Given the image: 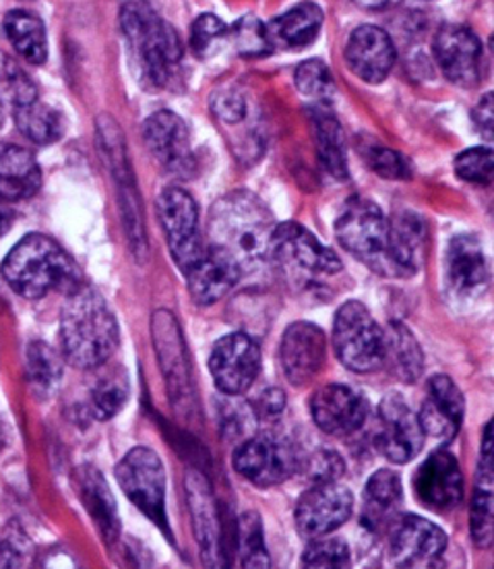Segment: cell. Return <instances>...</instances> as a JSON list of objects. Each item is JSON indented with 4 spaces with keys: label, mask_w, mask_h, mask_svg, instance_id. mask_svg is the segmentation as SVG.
<instances>
[{
    "label": "cell",
    "mask_w": 494,
    "mask_h": 569,
    "mask_svg": "<svg viewBox=\"0 0 494 569\" xmlns=\"http://www.w3.org/2000/svg\"><path fill=\"white\" fill-rule=\"evenodd\" d=\"M120 28L139 81L148 90H179L184 46L177 30L145 0H131L122 7Z\"/></svg>",
    "instance_id": "1"
},
{
    "label": "cell",
    "mask_w": 494,
    "mask_h": 569,
    "mask_svg": "<svg viewBox=\"0 0 494 569\" xmlns=\"http://www.w3.org/2000/svg\"><path fill=\"white\" fill-rule=\"evenodd\" d=\"M275 222L270 210L246 191H236L213 203L210 213L211 247L236 261L240 271H253L271 259Z\"/></svg>",
    "instance_id": "2"
},
{
    "label": "cell",
    "mask_w": 494,
    "mask_h": 569,
    "mask_svg": "<svg viewBox=\"0 0 494 569\" xmlns=\"http://www.w3.org/2000/svg\"><path fill=\"white\" fill-rule=\"evenodd\" d=\"M60 346L77 369H95L114 355L119 323L95 288L79 286L69 295L60 315Z\"/></svg>",
    "instance_id": "3"
},
{
    "label": "cell",
    "mask_w": 494,
    "mask_h": 569,
    "mask_svg": "<svg viewBox=\"0 0 494 569\" xmlns=\"http://www.w3.org/2000/svg\"><path fill=\"white\" fill-rule=\"evenodd\" d=\"M2 276L17 295L30 300L42 299L48 292H64L69 297L83 286L75 261L44 234L19 240L2 263Z\"/></svg>",
    "instance_id": "4"
},
{
    "label": "cell",
    "mask_w": 494,
    "mask_h": 569,
    "mask_svg": "<svg viewBox=\"0 0 494 569\" xmlns=\"http://www.w3.org/2000/svg\"><path fill=\"white\" fill-rule=\"evenodd\" d=\"M335 237L366 268L400 278L390 257V220L375 201L352 197L335 220Z\"/></svg>",
    "instance_id": "5"
},
{
    "label": "cell",
    "mask_w": 494,
    "mask_h": 569,
    "mask_svg": "<svg viewBox=\"0 0 494 569\" xmlns=\"http://www.w3.org/2000/svg\"><path fill=\"white\" fill-rule=\"evenodd\" d=\"M333 348L345 369L354 373H371L383 365V330L359 300L345 302L335 315Z\"/></svg>",
    "instance_id": "6"
},
{
    "label": "cell",
    "mask_w": 494,
    "mask_h": 569,
    "mask_svg": "<svg viewBox=\"0 0 494 569\" xmlns=\"http://www.w3.org/2000/svg\"><path fill=\"white\" fill-rule=\"evenodd\" d=\"M117 480L124 495L170 537L165 516V470L160 456L150 448H133L117 466Z\"/></svg>",
    "instance_id": "7"
},
{
    "label": "cell",
    "mask_w": 494,
    "mask_h": 569,
    "mask_svg": "<svg viewBox=\"0 0 494 569\" xmlns=\"http://www.w3.org/2000/svg\"><path fill=\"white\" fill-rule=\"evenodd\" d=\"M158 218L164 228L174 263L182 273H186L205 253L195 199L184 189L170 187L158 197Z\"/></svg>",
    "instance_id": "8"
},
{
    "label": "cell",
    "mask_w": 494,
    "mask_h": 569,
    "mask_svg": "<svg viewBox=\"0 0 494 569\" xmlns=\"http://www.w3.org/2000/svg\"><path fill=\"white\" fill-rule=\"evenodd\" d=\"M98 136H100V148L104 153L105 162L119 182L120 211H122L127 234L133 251L141 259V256L148 253V239L143 230V211L137 196L135 180L131 174L129 158L124 151V139L120 133L119 124L108 117L98 119Z\"/></svg>",
    "instance_id": "9"
},
{
    "label": "cell",
    "mask_w": 494,
    "mask_h": 569,
    "mask_svg": "<svg viewBox=\"0 0 494 569\" xmlns=\"http://www.w3.org/2000/svg\"><path fill=\"white\" fill-rule=\"evenodd\" d=\"M234 468L256 487H273L296 472L299 456L285 437L259 433L236 448Z\"/></svg>",
    "instance_id": "10"
},
{
    "label": "cell",
    "mask_w": 494,
    "mask_h": 569,
    "mask_svg": "<svg viewBox=\"0 0 494 569\" xmlns=\"http://www.w3.org/2000/svg\"><path fill=\"white\" fill-rule=\"evenodd\" d=\"M354 510V497L344 485L316 482L313 489L300 497L294 520L300 535L306 539L327 537L335 528L345 525Z\"/></svg>",
    "instance_id": "11"
},
{
    "label": "cell",
    "mask_w": 494,
    "mask_h": 569,
    "mask_svg": "<svg viewBox=\"0 0 494 569\" xmlns=\"http://www.w3.org/2000/svg\"><path fill=\"white\" fill-rule=\"evenodd\" d=\"M375 443L376 450L393 465H405L422 450L424 431L419 415H414L402 396L390 393L379 406Z\"/></svg>",
    "instance_id": "12"
},
{
    "label": "cell",
    "mask_w": 494,
    "mask_h": 569,
    "mask_svg": "<svg viewBox=\"0 0 494 569\" xmlns=\"http://www.w3.org/2000/svg\"><path fill=\"white\" fill-rule=\"evenodd\" d=\"M210 371L218 390L225 396H240L255 383L261 350L246 333L224 336L211 350Z\"/></svg>",
    "instance_id": "13"
},
{
    "label": "cell",
    "mask_w": 494,
    "mask_h": 569,
    "mask_svg": "<svg viewBox=\"0 0 494 569\" xmlns=\"http://www.w3.org/2000/svg\"><path fill=\"white\" fill-rule=\"evenodd\" d=\"M445 551V532L420 516L402 513L391 528V561L397 568H431Z\"/></svg>",
    "instance_id": "14"
},
{
    "label": "cell",
    "mask_w": 494,
    "mask_h": 569,
    "mask_svg": "<svg viewBox=\"0 0 494 569\" xmlns=\"http://www.w3.org/2000/svg\"><path fill=\"white\" fill-rule=\"evenodd\" d=\"M143 139L151 156L165 172L189 179L195 172V158L191 151V137L186 124L170 110L151 114L143 124Z\"/></svg>",
    "instance_id": "15"
},
{
    "label": "cell",
    "mask_w": 494,
    "mask_h": 569,
    "mask_svg": "<svg viewBox=\"0 0 494 569\" xmlns=\"http://www.w3.org/2000/svg\"><path fill=\"white\" fill-rule=\"evenodd\" d=\"M435 59L443 76L462 88H474L482 79L484 48L478 36L465 26H443L435 38Z\"/></svg>",
    "instance_id": "16"
},
{
    "label": "cell",
    "mask_w": 494,
    "mask_h": 569,
    "mask_svg": "<svg viewBox=\"0 0 494 569\" xmlns=\"http://www.w3.org/2000/svg\"><path fill=\"white\" fill-rule=\"evenodd\" d=\"M271 259L309 273L333 276L342 271L340 257L296 222L275 226L271 237Z\"/></svg>",
    "instance_id": "17"
},
{
    "label": "cell",
    "mask_w": 494,
    "mask_h": 569,
    "mask_svg": "<svg viewBox=\"0 0 494 569\" xmlns=\"http://www.w3.org/2000/svg\"><path fill=\"white\" fill-rule=\"evenodd\" d=\"M327 357V340L323 330L309 323L299 321L285 330L282 345H280V359L284 369L285 379L292 386H306L321 373Z\"/></svg>",
    "instance_id": "18"
},
{
    "label": "cell",
    "mask_w": 494,
    "mask_h": 569,
    "mask_svg": "<svg viewBox=\"0 0 494 569\" xmlns=\"http://www.w3.org/2000/svg\"><path fill=\"white\" fill-rule=\"evenodd\" d=\"M414 491L426 510H455L464 497V475L450 451H435L414 477Z\"/></svg>",
    "instance_id": "19"
},
{
    "label": "cell",
    "mask_w": 494,
    "mask_h": 569,
    "mask_svg": "<svg viewBox=\"0 0 494 569\" xmlns=\"http://www.w3.org/2000/svg\"><path fill=\"white\" fill-rule=\"evenodd\" d=\"M153 340L162 362V371L168 379V390L172 402L179 408H186L193 402V381L191 367L186 359L184 342L180 336L179 323L168 311H158L153 317Z\"/></svg>",
    "instance_id": "20"
},
{
    "label": "cell",
    "mask_w": 494,
    "mask_h": 569,
    "mask_svg": "<svg viewBox=\"0 0 494 569\" xmlns=\"http://www.w3.org/2000/svg\"><path fill=\"white\" fill-rule=\"evenodd\" d=\"M311 415L316 427L330 435H350L359 431L369 415V405L359 391L331 383L315 391Z\"/></svg>",
    "instance_id": "21"
},
{
    "label": "cell",
    "mask_w": 494,
    "mask_h": 569,
    "mask_svg": "<svg viewBox=\"0 0 494 569\" xmlns=\"http://www.w3.org/2000/svg\"><path fill=\"white\" fill-rule=\"evenodd\" d=\"M345 60L354 76L366 83L385 81L395 64V46L390 33L376 26L352 31L345 46Z\"/></svg>",
    "instance_id": "22"
},
{
    "label": "cell",
    "mask_w": 494,
    "mask_h": 569,
    "mask_svg": "<svg viewBox=\"0 0 494 569\" xmlns=\"http://www.w3.org/2000/svg\"><path fill=\"white\" fill-rule=\"evenodd\" d=\"M464 415V393L447 375H435L429 383V398L419 415L424 435L451 441L462 429Z\"/></svg>",
    "instance_id": "23"
},
{
    "label": "cell",
    "mask_w": 494,
    "mask_h": 569,
    "mask_svg": "<svg viewBox=\"0 0 494 569\" xmlns=\"http://www.w3.org/2000/svg\"><path fill=\"white\" fill-rule=\"evenodd\" d=\"M447 282L457 297L478 295L488 286V266L482 244L472 234L453 237L445 256Z\"/></svg>",
    "instance_id": "24"
},
{
    "label": "cell",
    "mask_w": 494,
    "mask_h": 569,
    "mask_svg": "<svg viewBox=\"0 0 494 569\" xmlns=\"http://www.w3.org/2000/svg\"><path fill=\"white\" fill-rule=\"evenodd\" d=\"M184 276L189 278V290L195 302L213 305L239 284L242 271L232 257L210 244L205 247L203 257Z\"/></svg>",
    "instance_id": "25"
},
{
    "label": "cell",
    "mask_w": 494,
    "mask_h": 569,
    "mask_svg": "<svg viewBox=\"0 0 494 569\" xmlns=\"http://www.w3.org/2000/svg\"><path fill=\"white\" fill-rule=\"evenodd\" d=\"M402 503L404 491L400 477L393 470H379L364 489L362 525L375 535L387 532L402 516Z\"/></svg>",
    "instance_id": "26"
},
{
    "label": "cell",
    "mask_w": 494,
    "mask_h": 569,
    "mask_svg": "<svg viewBox=\"0 0 494 569\" xmlns=\"http://www.w3.org/2000/svg\"><path fill=\"white\" fill-rule=\"evenodd\" d=\"M429 240V226L414 211H400L390 220V257L400 278L420 270Z\"/></svg>",
    "instance_id": "27"
},
{
    "label": "cell",
    "mask_w": 494,
    "mask_h": 569,
    "mask_svg": "<svg viewBox=\"0 0 494 569\" xmlns=\"http://www.w3.org/2000/svg\"><path fill=\"white\" fill-rule=\"evenodd\" d=\"M42 172L33 153L13 143H0V199L19 201L38 193Z\"/></svg>",
    "instance_id": "28"
},
{
    "label": "cell",
    "mask_w": 494,
    "mask_h": 569,
    "mask_svg": "<svg viewBox=\"0 0 494 569\" xmlns=\"http://www.w3.org/2000/svg\"><path fill=\"white\" fill-rule=\"evenodd\" d=\"M189 489V503L193 511V525H195L196 540L201 542L203 559L208 566L220 563V528H218V513L213 506L210 482L201 472H189L186 479Z\"/></svg>",
    "instance_id": "29"
},
{
    "label": "cell",
    "mask_w": 494,
    "mask_h": 569,
    "mask_svg": "<svg viewBox=\"0 0 494 569\" xmlns=\"http://www.w3.org/2000/svg\"><path fill=\"white\" fill-rule=\"evenodd\" d=\"M321 26H323V11L313 2H302L284 16L273 19L265 28L270 36L271 48L300 50L315 42Z\"/></svg>",
    "instance_id": "30"
},
{
    "label": "cell",
    "mask_w": 494,
    "mask_h": 569,
    "mask_svg": "<svg viewBox=\"0 0 494 569\" xmlns=\"http://www.w3.org/2000/svg\"><path fill=\"white\" fill-rule=\"evenodd\" d=\"M383 365L404 383H412L422 375V350L404 323H391L390 330L383 331Z\"/></svg>",
    "instance_id": "31"
},
{
    "label": "cell",
    "mask_w": 494,
    "mask_h": 569,
    "mask_svg": "<svg viewBox=\"0 0 494 569\" xmlns=\"http://www.w3.org/2000/svg\"><path fill=\"white\" fill-rule=\"evenodd\" d=\"M81 501L90 511L91 518L95 520L98 528L102 530L108 542L119 539V516H117V503L110 493V487L105 485L104 477L95 468H83L81 470Z\"/></svg>",
    "instance_id": "32"
},
{
    "label": "cell",
    "mask_w": 494,
    "mask_h": 569,
    "mask_svg": "<svg viewBox=\"0 0 494 569\" xmlns=\"http://www.w3.org/2000/svg\"><path fill=\"white\" fill-rule=\"evenodd\" d=\"M7 40L31 64H42L48 57L46 28L40 17L28 11H11L2 21Z\"/></svg>",
    "instance_id": "33"
},
{
    "label": "cell",
    "mask_w": 494,
    "mask_h": 569,
    "mask_svg": "<svg viewBox=\"0 0 494 569\" xmlns=\"http://www.w3.org/2000/svg\"><path fill=\"white\" fill-rule=\"evenodd\" d=\"M313 129H315L316 148L321 164L333 179H347V156H345V137L342 124L337 119L316 108L313 112Z\"/></svg>",
    "instance_id": "34"
},
{
    "label": "cell",
    "mask_w": 494,
    "mask_h": 569,
    "mask_svg": "<svg viewBox=\"0 0 494 569\" xmlns=\"http://www.w3.org/2000/svg\"><path fill=\"white\" fill-rule=\"evenodd\" d=\"M17 129L38 146H50L64 133V119L52 106L33 100L30 104L17 106Z\"/></svg>",
    "instance_id": "35"
},
{
    "label": "cell",
    "mask_w": 494,
    "mask_h": 569,
    "mask_svg": "<svg viewBox=\"0 0 494 569\" xmlns=\"http://www.w3.org/2000/svg\"><path fill=\"white\" fill-rule=\"evenodd\" d=\"M470 528H472V539L478 547L482 549L493 547V468H486V466L478 468V485H476V495L472 499Z\"/></svg>",
    "instance_id": "36"
},
{
    "label": "cell",
    "mask_w": 494,
    "mask_h": 569,
    "mask_svg": "<svg viewBox=\"0 0 494 569\" xmlns=\"http://www.w3.org/2000/svg\"><path fill=\"white\" fill-rule=\"evenodd\" d=\"M240 561L244 568H270V555L265 549L263 526L255 511H244L239 522Z\"/></svg>",
    "instance_id": "37"
},
{
    "label": "cell",
    "mask_w": 494,
    "mask_h": 569,
    "mask_svg": "<svg viewBox=\"0 0 494 569\" xmlns=\"http://www.w3.org/2000/svg\"><path fill=\"white\" fill-rule=\"evenodd\" d=\"M38 100L31 77L9 54L0 52V102L23 106Z\"/></svg>",
    "instance_id": "38"
},
{
    "label": "cell",
    "mask_w": 494,
    "mask_h": 569,
    "mask_svg": "<svg viewBox=\"0 0 494 569\" xmlns=\"http://www.w3.org/2000/svg\"><path fill=\"white\" fill-rule=\"evenodd\" d=\"M62 377V360L59 355L44 345L33 342L28 348V379L36 390H52L59 386Z\"/></svg>",
    "instance_id": "39"
},
{
    "label": "cell",
    "mask_w": 494,
    "mask_h": 569,
    "mask_svg": "<svg viewBox=\"0 0 494 569\" xmlns=\"http://www.w3.org/2000/svg\"><path fill=\"white\" fill-rule=\"evenodd\" d=\"M294 81H296V88L302 96L321 102V104L331 102V98L335 93L330 69L321 60H304L294 73Z\"/></svg>",
    "instance_id": "40"
},
{
    "label": "cell",
    "mask_w": 494,
    "mask_h": 569,
    "mask_svg": "<svg viewBox=\"0 0 494 569\" xmlns=\"http://www.w3.org/2000/svg\"><path fill=\"white\" fill-rule=\"evenodd\" d=\"M228 36H232L239 54L246 59L270 54L271 42L268 28L255 17H242L232 26V30H228Z\"/></svg>",
    "instance_id": "41"
},
{
    "label": "cell",
    "mask_w": 494,
    "mask_h": 569,
    "mask_svg": "<svg viewBox=\"0 0 494 569\" xmlns=\"http://www.w3.org/2000/svg\"><path fill=\"white\" fill-rule=\"evenodd\" d=\"M129 398V386L127 379L122 377H105L102 379L95 390L91 393V412L93 417L100 420L112 419L119 415L122 406Z\"/></svg>",
    "instance_id": "42"
},
{
    "label": "cell",
    "mask_w": 494,
    "mask_h": 569,
    "mask_svg": "<svg viewBox=\"0 0 494 569\" xmlns=\"http://www.w3.org/2000/svg\"><path fill=\"white\" fill-rule=\"evenodd\" d=\"M311 540L313 542L302 555L304 568L340 569L350 566V549L344 540L323 539V537Z\"/></svg>",
    "instance_id": "43"
},
{
    "label": "cell",
    "mask_w": 494,
    "mask_h": 569,
    "mask_svg": "<svg viewBox=\"0 0 494 569\" xmlns=\"http://www.w3.org/2000/svg\"><path fill=\"white\" fill-rule=\"evenodd\" d=\"M455 174L472 184H491L494 174V158L491 148H472L457 156Z\"/></svg>",
    "instance_id": "44"
},
{
    "label": "cell",
    "mask_w": 494,
    "mask_h": 569,
    "mask_svg": "<svg viewBox=\"0 0 494 569\" xmlns=\"http://www.w3.org/2000/svg\"><path fill=\"white\" fill-rule=\"evenodd\" d=\"M225 36H228V26L224 21L220 17L205 13V16L196 17V21L191 28V48L195 50L199 59H205L220 46Z\"/></svg>",
    "instance_id": "45"
},
{
    "label": "cell",
    "mask_w": 494,
    "mask_h": 569,
    "mask_svg": "<svg viewBox=\"0 0 494 569\" xmlns=\"http://www.w3.org/2000/svg\"><path fill=\"white\" fill-rule=\"evenodd\" d=\"M362 156H364L369 168L379 177H383V179H410V166H407V162L397 151L390 150V148H381V146H373V148L362 150Z\"/></svg>",
    "instance_id": "46"
},
{
    "label": "cell",
    "mask_w": 494,
    "mask_h": 569,
    "mask_svg": "<svg viewBox=\"0 0 494 569\" xmlns=\"http://www.w3.org/2000/svg\"><path fill=\"white\" fill-rule=\"evenodd\" d=\"M344 475V460L335 451H316L306 465V477L316 485V482H333Z\"/></svg>",
    "instance_id": "47"
},
{
    "label": "cell",
    "mask_w": 494,
    "mask_h": 569,
    "mask_svg": "<svg viewBox=\"0 0 494 569\" xmlns=\"http://www.w3.org/2000/svg\"><path fill=\"white\" fill-rule=\"evenodd\" d=\"M211 110L218 119L234 124L246 117V102L239 91L222 90L211 98Z\"/></svg>",
    "instance_id": "48"
},
{
    "label": "cell",
    "mask_w": 494,
    "mask_h": 569,
    "mask_svg": "<svg viewBox=\"0 0 494 569\" xmlns=\"http://www.w3.org/2000/svg\"><path fill=\"white\" fill-rule=\"evenodd\" d=\"M30 557V542L21 532H9L0 540V566L2 568H21Z\"/></svg>",
    "instance_id": "49"
},
{
    "label": "cell",
    "mask_w": 494,
    "mask_h": 569,
    "mask_svg": "<svg viewBox=\"0 0 494 569\" xmlns=\"http://www.w3.org/2000/svg\"><path fill=\"white\" fill-rule=\"evenodd\" d=\"M285 406L284 391L268 390L259 396L256 400L255 412L261 419H275L282 415Z\"/></svg>",
    "instance_id": "50"
},
{
    "label": "cell",
    "mask_w": 494,
    "mask_h": 569,
    "mask_svg": "<svg viewBox=\"0 0 494 569\" xmlns=\"http://www.w3.org/2000/svg\"><path fill=\"white\" fill-rule=\"evenodd\" d=\"M493 93H486V96L480 100V104L476 106L474 114H472V120L476 122L480 133L486 137V139L493 137Z\"/></svg>",
    "instance_id": "51"
},
{
    "label": "cell",
    "mask_w": 494,
    "mask_h": 569,
    "mask_svg": "<svg viewBox=\"0 0 494 569\" xmlns=\"http://www.w3.org/2000/svg\"><path fill=\"white\" fill-rule=\"evenodd\" d=\"M352 2L366 11H387V9L397 7L402 0H352Z\"/></svg>",
    "instance_id": "52"
},
{
    "label": "cell",
    "mask_w": 494,
    "mask_h": 569,
    "mask_svg": "<svg viewBox=\"0 0 494 569\" xmlns=\"http://www.w3.org/2000/svg\"><path fill=\"white\" fill-rule=\"evenodd\" d=\"M13 220H16V213L9 208L7 201L0 199V237H4V234L11 230Z\"/></svg>",
    "instance_id": "53"
},
{
    "label": "cell",
    "mask_w": 494,
    "mask_h": 569,
    "mask_svg": "<svg viewBox=\"0 0 494 569\" xmlns=\"http://www.w3.org/2000/svg\"><path fill=\"white\" fill-rule=\"evenodd\" d=\"M4 441H7V439H4V429H2V425H0V450L4 448Z\"/></svg>",
    "instance_id": "54"
},
{
    "label": "cell",
    "mask_w": 494,
    "mask_h": 569,
    "mask_svg": "<svg viewBox=\"0 0 494 569\" xmlns=\"http://www.w3.org/2000/svg\"><path fill=\"white\" fill-rule=\"evenodd\" d=\"M0 127H2V102H0Z\"/></svg>",
    "instance_id": "55"
}]
</instances>
